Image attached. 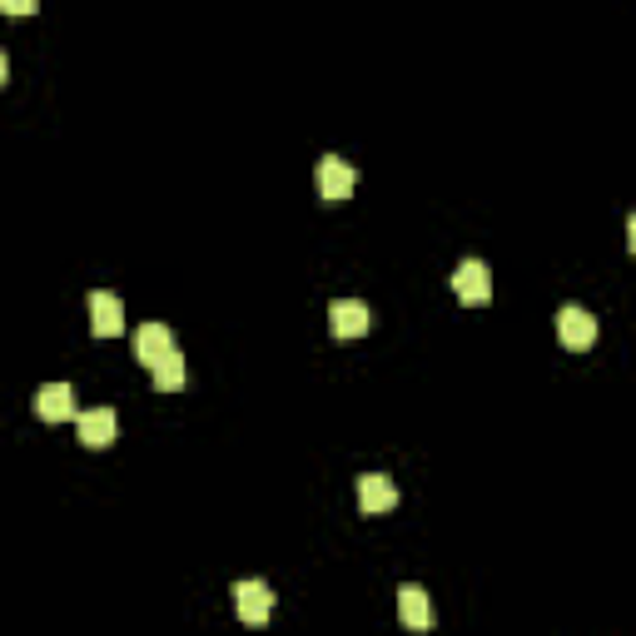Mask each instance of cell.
I'll list each match as a JSON object with an SVG mask.
<instances>
[{"label": "cell", "instance_id": "4", "mask_svg": "<svg viewBox=\"0 0 636 636\" xmlns=\"http://www.w3.org/2000/svg\"><path fill=\"white\" fill-rule=\"evenodd\" d=\"M229 597H234V612H239V622H249V626H264V622H269V612H274V597H269V587H264L259 577L234 582V587H229Z\"/></svg>", "mask_w": 636, "mask_h": 636}, {"label": "cell", "instance_id": "9", "mask_svg": "<svg viewBox=\"0 0 636 636\" xmlns=\"http://www.w3.org/2000/svg\"><path fill=\"white\" fill-rule=\"evenodd\" d=\"M36 418L40 423H75V393L71 383H46L36 393Z\"/></svg>", "mask_w": 636, "mask_h": 636}, {"label": "cell", "instance_id": "11", "mask_svg": "<svg viewBox=\"0 0 636 636\" xmlns=\"http://www.w3.org/2000/svg\"><path fill=\"white\" fill-rule=\"evenodd\" d=\"M398 612H403V622L412 626V632H423V626H433V607H428V592L423 587H398Z\"/></svg>", "mask_w": 636, "mask_h": 636}, {"label": "cell", "instance_id": "3", "mask_svg": "<svg viewBox=\"0 0 636 636\" xmlns=\"http://www.w3.org/2000/svg\"><path fill=\"white\" fill-rule=\"evenodd\" d=\"M453 294H458L468 308L487 304V298H493V269H487L483 259H462L458 274H453Z\"/></svg>", "mask_w": 636, "mask_h": 636}, {"label": "cell", "instance_id": "2", "mask_svg": "<svg viewBox=\"0 0 636 636\" xmlns=\"http://www.w3.org/2000/svg\"><path fill=\"white\" fill-rule=\"evenodd\" d=\"M557 339H562V348L582 354V348L597 343V318H592L582 304H562V314H557Z\"/></svg>", "mask_w": 636, "mask_h": 636}, {"label": "cell", "instance_id": "10", "mask_svg": "<svg viewBox=\"0 0 636 636\" xmlns=\"http://www.w3.org/2000/svg\"><path fill=\"white\" fill-rule=\"evenodd\" d=\"M169 348H175V333H169L165 323H144V329L135 333V358H140L144 368H154V358H165Z\"/></svg>", "mask_w": 636, "mask_h": 636}, {"label": "cell", "instance_id": "13", "mask_svg": "<svg viewBox=\"0 0 636 636\" xmlns=\"http://www.w3.org/2000/svg\"><path fill=\"white\" fill-rule=\"evenodd\" d=\"M40 0H0V15H36Z\"/></svg>", "mask_w": 636, "mask_h": 636}, {"label": "cell", "instance_id": "6", "mask_svg": "<svg viewBox=\"0 0 636 636\" xmlns=\"http://www.w3.org/2000/svg\"><path fill=\"white\" fill-rule=\"evenodd\" d=\"M358 507H364L368 518L398 507V483H393L389 472H364V478H358Z\"/></svg>", "mask_w": 636, "mask_h": 636}, {"label": "cell", "instance_id": "1", "mask_svg": "<svg viewBox=\"0 0 636 636\" xmlns=\"http://www.w3.org/2000/svg\"><path fill=\"white\" fill-rule=\"evenodd\" d=\"M314 179H318V200H323V204H343L348 194H354V185H358V169L348 165V160H339V154H323Z\"/></svg>", "mask_w": 636, "mask_h": 636}, {"label": "cell", "instance_id": "7", "mask_svg": "<svg viewBox=\"0 0 636 636\" xmlns=\"http://www.w3.org/2000/svg\"><path fill=\"white\" fill-rule=\"evenodd\" d=\"M125 329V304H119L110 289H94L90 294V333L94 339H115Z\"/></svg>", "mask_w": 636, "mask_h": 636}, {"label": "cell", "instance_id": "14", "mask_svg": "<svg viewBox=\"0 0 636 636\" xmlns=\"http://www.w3.org/2000/svg\"><path fill=\"white\" fill-rule=\"evenodd\" d=\"M5 80H11V60H5V50H0V90H5Z\"/></svg>", "mask_w": 636, "mask_h": 636}, {"label": "cell", "instance_id": "12", "mask_svg": "<svg viewBox=\"0 0 636 636\" xmlns=\"http://www.w3.org/2000/svg\"><path fill=\"white\" fill-rule=\"evenodd\" d=\"M150 373H154V389H160V393H179V389H185V358H179L175 348H169L165 358H154Z\"/></svg>", "mask_w": 636, "mask_h": 636}, {"label": "cell", "instance_id": "8", "mask_svg": "<svg viewBox=\"0 0 636 636\" xmlns=\"http://www.w3.org/2000/svg\"><path fill=\"white\" fill-rule=\"evenodd\" d=\"M368 323H373V314H368V304H358V298H339V304L329 308L333 339H364Z\"/></svg>", "mask_w": 636, "mask_h": 636}, {"label": "cell", "instance_id": "5", "mask_svg": "<svg viewBox=\"0 0 636 636\" xmlns=\"http://www.w3.org/2000/svg\"><path fill=\"white\" fill-rule=\"evenodd\" d=\"M75 428H80V443L90 453H100V448H110L119 437V418H115V408H85V412H75Z\"/></svg>", "mask_w": 636, "mask_h": 636}]
</instances>
